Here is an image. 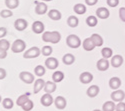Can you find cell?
<instances>
[{
  "label": "cell",
  "mask_w": 125,
  "mask_h": 111,
  "mask_svg": "<svg viewBox=\"0 0 125 111\" xmlns=\"http://www.w3.org/2000/svg\"><path fill=\"white\" fill-rule=\"evenodd\" d=\"M42 40L44 42L57 44L61 40V34L58 31H46L42 34Z\"/></svg>",
  "instance_id": "obj_1"
},
{
  "label": "cell",
  "mask_w": 125,
  "mask_h": 111,
  "mask_svg": "<svg viewBox=\"0 0 125 111\" xmlns=\"http://www.w3.org/2000/svg\"><path fill=\"white\" fill-rule=\"evenodd\" d=\"M66 44H67V46L70 47V48L76 49V48L80 47V45H81L82 43H81L80 38H79L77 35H75V34H70V35H68L67 38H66Z\"/></svg>",
  "instance_id": "obj_2"
},
{
  "label": "cell",
  "mask_w": 125,
  "mask_h": 111,
  "mask_svg": "<svg viewBox=\"0 0 125 111\" xmlns=\"http://www.w3.org/2000/svg\"><path fill=\"white\" fill-rule=\"evenodd\" d=\"M26 48V43L21 39H17L12 43L11 45V50L12 52L14 53H20V52H23Z\"/></svg>",
  "instance_id": "obj_3"
},
{
  "label": "cell",
  "mask_w": 125,
  "mask_h": 111,
  "mask_svg": "<svg viewBox=\"0 0 125 111\" xmlns=\"http://www.w3.org/2000/svg\"><path fill=\"white\" fill-rule=\"evenodd\" d=\"M41 53V50L38 48V47H31L29 48L28 50L24 52L23 54V57L25 59H31V58H37Z\"/></svg>",
  "instance_id": "obj_4"
},
{
  "label": "cell",
  "mask_w": 125,
  "mask_h": 111,
  "mask_svg": "<svg viewBox=\"0 0 125 111\" xmlns=\"http://www.w3.org/2000/svg\"><path fill=\"white\" fill-rule=\"evenodd\" d=\"M19 78L21 81H23L24 83L26 84H31V83H33L34 82V75L32 73H30L28 71H22V72H20L19 74Z\"/></svg>",
  "instance_id": "obj_5"
},
{
  "label": "cell",
  "mask_w": 125,
  "mask_h": 111,
  "mask_svg": "<svg viewBox=\"0 0 125 111\" xmlns=\"http://www.w3.org/2000/svg\"><path fill=\"white\" fill-rule=\"evenodd\" d=\"M111 99L114 102H121L125 99V92L120 89L114 90V91L111 93Z\"/></svg>",
  "instance_id": "obj_6"
},
{
  "label": "cell",
  "mask_w": 125,
  "mask_h": 111,
  "mask_svg": "<svg viewBox=\"0 0 125 111\" xmlns=\"http://www.w3.org/2000/svg\"><path fill=\"white\" fill-rule=\"evenodd\" d=\"M36 6H35V13L38 14V15H43L47 12L48 10V6L46 3H44L43 1L41 2H36L35 3Z\"/></svg>",
  "instance_id": "obj_7"
},
{
  "label": "cell",
  "mask_w": 125,
  "mask_h": 111,
  "mask_svg": "<svg viewBox=\"0 0 125 111\" xmlns=\"http://www.w3.org/2000/svg\"><path fill=\"white\" fill-rule=\"evenodd\" d=\"M27 26H28V23L23 18H18L14 22V27L17 31H23V30H25L27 28Z\"/></svg>",
  "instance_id": "obj_8"
},
{
  "label": "cell",
  "mask_w": 125,
  "mask_h": 111,
  "mask_svg": "<svg viewBox=\"0 0 125 111\" xmlns=\"http://www.w3.org/2000/svg\"><path fill=\"white\" fill-rule=\"evenodd\" d=\"M40 102H41V104H42L43 106L48 107V106H50V105H52L54 103V99H53V97H52L51 94L45 93L44 95H42V97H41Z\"/></svg>",
  "instance_id": "obj_9"
},
{
  "label": "cell",
  "mask_w": 125,
  "mask_h": 111,
  "mask_svg": "<svg viewBox=\"0 0 125 111\" xmlns=\"http://www.w3.org/2000/svg\"><path fill=\"white\" fill-rule=\"evenodd\" d=\"M58 65H59V62H58V60L55 57H48L45 60V66L50 70L56 69L58 67Z\"/></svg>",
  "instance_id": "obj_10"
},
{
  "label": "cell",
  "mask_w": 125,
  "mask_h": 111,
  "mask_svg": "<svg viewBox=\"0 0 125 111\" xmlns=\"http://www.w3.org/2000/svg\"><path fill=\"white\" fill-rule=\"evenodd\" d=\"M109 65H110L109 61L105 58L99 59L97 61V63H96V67H97V69L99 70V71H106V70L109 68Z\"/></svg>",
  "instance_id": "obj_11"
},
{
  "label": "cell",
  "mask_w": 125,
  "mask_h": 111,
  "mask_svg": "<svg viewBox=\"0 0 125 111\" xmlns=\"http://www.w3.org/2000/svg\"><path fill=\"white\" fill-rule=\"evenodd\" d=\"M54 104H55V107L59 110H62L64 109L67 105V101L66 99L63 97V96H57L55 99H54Z\"/></svg>",
  "instance_id": "obj_12"
},
{
  "label": "cell",
  "mask_w": 125,
  "mask_h": 111,
  "mask_svg": "<svg viewBox=\"0 0 125 111\" xmlns=\"http://www.w3.org/2000/svg\"><path fill=\"white\" fill-rule=\"evenodd\" d=\"M45 86V81L43 79L38 78L34 81V87H33V92L34 94H37L38 92H40L42 89H44Z\"/></svg>",
  "instance_id": "obj_13"
},
{
  "label": "cell",
  "mask_w": 125,
  "mask_h": 111,
  "mask_svg": "<svg viewBox=\"0 0 125 111\" xmlns=\"http://www.w3.org/2000/svg\"><path fill=\"white\" fill-rule=\"evenodd\" d=\"M79 80H80V82L83 83V84H88L93 80V75L90 72H87V71L82 72L79 76Z\"/></svg>",
  "instance_id": "obj_14"
},
{
  "label": "cell",
  "mask_w": 125,
  "mask_h": 111,
  "mask_svg": "<svg viewBox=\"0 0 125 111\" xmlns=\"http://www.w3.org/2000/svg\"><path fill=\"white\" fill-rule=\"evenodd\" d=\"M82 47L85 51H92L96 46L94 45V43H93L91 37H88V38L84 39V41L82 42Z\"/></svg>",
  "instance_id": "obj_15"
},
{
  "label": "cell",
  "mask_w": 125,
  "mask_h": 111,
  "mask_svg": "<svg viewBox=\"0 0 125 111\" xmlns=\"http://www.w3.org/2000/svg\"><path fill=\"white\" fill-rule=\"evenodd\" d=\"M44 24L43 22H41V21H34L33 24H32V31L36 34H40V33H42L44 32Z\"/></svg>",
  "instance_id": "obj_16"
},
{
  "label": "cell",
  "mask_w": 125,
  "mask_h": 111,
  "mask_svg": "<svg viewBox=\"0 0 125 111\" xmlns=\"http://www.w3.org/2000/svg\"><path fill=\"white\" fill-rule=\"evenodd\" d=\"M123 57L121 55H114L111 57V62L110 64L114 67V68H118L123 64Z\"/></svg>",
  "instance_id": "obj_17"
},
{
  "label": "cell",
  "mask_w": 125,
  "mask_h": 111,
  "mask_svg": "<svg viewBox=\"0 0 125 111\" xmlns=\"http://www.w3.org/2000/svg\"><path fill=\"white\" fill-rule=\"evenodd\" d=\"M99 91H100L99 86H97V85H91V86L87 89L86 94H87V96L90 97V98H94V97H96V96L99 94Z\"/></svg>",
  "instance_id": "obj_18"
},
{
  "label": "cell",
  "mask_w": 125,
  "mask_h": 111,
  "mask_svg": "<svg viewBox=\"0 0 125 111\" xmlns=\"http://www.w3.org/2000/svg\"><path fill=\"white\" fill-rule=\"evenodd\" d=\"M96 15L98 16V18L100 19H107L110 15V12L109 10L105 7H100L96 10Z\"/></svg>",
  "instance_id": "obj_19"
},
{
  "label": "cell",
  "mask_w": 125,
  "mask_h": 111,
  "mask_svg": "<svg viewBox=\"0 0 125 111\" xmlns=\"http://www.w3.org/2000/svg\"><path fill=\"white\" fill-rule=\"evenodd\" d=\"M121 86V79L119 77H112L109 80V87L113 90H117Z\"/></svg>",
  "instance_id": "obj_20"
},
{
  "label": "cell",
  "mask_w": 125,
  "mask_h": 111,
  "mask_svg": "<svg viewBox=\"0 0 125 111\" xmlns=\"http://www.w3.org/2000/svg\"><path fill=\"white\" fill-rule=\"evenodd\" d=\"M57 86H56V83L54 81H47L45 82V86H44V91L45 93H53L55 90H56Z\"/></svg>",
  "instance_id": "obj_21"
},
{
  "label": "cell",
  "mask_w": 125,
  "mask_h": 111,
  "mask_svg": "<svg viewBox=\"0 0 125 111\" xmlns=\"http://www.w3.org/2000/svg\"><path fill=\"white\" fill-rule=\"evenodd\" d=\"M48 17L54 21H57V20H60L61 19V12L58 11L57 9H51L50 11L48 12Z\"/></svg>",
  "instance_id": "obj_22"
},
{
  "label": "cell",
  "mask_w": 125,
  "mask_h": 111,
  "mask_svg": "<svg viewBox=\"0 0 125 111\" xmlns=\"http://www.w3.org/2000/svg\"><path fill=\"white\" fill-rule=\"evenodd\" d=\"M62 61H63V63L65 65H71V64L74 63L75 57H74V55H72L71 53H66L63 56V58H62Z\"/></svg>",
  "instance_id": "obj_23"
},
{
  "label": "cell",
  "mask_w": 125,
  "mask_h": 111,
  "mask_svg": "<svg viewBox=\"0 0 125 111\" xmlns=\"http://www.w3.org/2000/svg\"><path fill=\"white\" fill-rule=\"evenodd\" d=\"M73 10H74V12L78 15H82V14H84L86 12V6L84 4H81V3H77L74 5L73 7Z\"/></svg>",
  "instance_id": "obj_24"
},
{
  "label": "cell",
  "mask_w": 125,
  "mask_h": 111,
  "mask_svg": "<svg viewBox=\"0 0 125 111\" xmlns=\"http://www.w3.org/2000/svg\"><path fill=\"white\" fill-rule=\"evenodd\" d=\"M91 39H92V41H93V43H94L95 46L100 47V46L103 45V38L99 34H96V33L92 34L91 35Z\"/></svg>",
  "instance_id": "obj_25"
},
{
  "label": "cell",
  "mask_w": 125,
  "mask_h": 111,
  "mask_svg": "<svg viewBox=\"0 0 125 111\" xmlns=\"http://www.w3.org/2000/svg\"><path fill=\"white\" fill-rule=\"evenodd\" d=\"M116 108L114 101H106L102 106V111H114Z\"/></svg>",
  "instance_id": "obj_26"
},
{
  "label": "cell",
  "mask_w": 125,
  "mask_h": 111,
  "mask_svg": "<svg viewBox=\"0 0 125 111\" xmlns=\"http://www.w3.org/2000/svg\"><path fill=\"white\" fill-rule=\"evenodd\" d=\"M63 79H64V73L62 71H55L52 74V80H53L55 83L61 82Z\"/></svg>",
  "instance_id": "obj_27"
},
{
  "label": "cell",
  "mask_w": 125,
  "mask_h": 111,
  "mask_svg": "<svg viewBox=\"0 0 125 111\" xmlns=\"http://www.w3.org/2000/svg\"><path fill=\"white\" fill-rule=\"evenodd\" d=\"M78 23H79V20L76 16H69L68 19H67V24L68 26L72 27V28H75L78 26Z\"/></svg>",
  "instance_id": "obj_28"
},
{
  "label": "cell",
  "mask_w": 125,
  "mask_h": 111,
  "mask_svg": "<svg viewBox=\"0 0 125 111\" xmlns=\"http://www.w3.org/2000/svg\"><path fill=\"white\" fill-rule=\"evenodd\" d=\"M101 55L103 58H105V59H108V58H111L113 56V51H112V49L109 48V47H105V48H103L101 50Z\"/></svg>",
  "instance_id": "obj_29"
},
{
  "label": "cell",
  "mask_w": 125,
  "mask_h": 111,
  "mask_svg": "<svg viewBox=\"0 0 125 111\" xmlns=\"http://www.w3.org/2000/svg\"><path fill=\"white\" fill-rule=\"evenodd\" d=\"M5 5L10 10H11V9H15L19 5V0H5Z\"/></svg>",
  "instance_id": "obj_30"
},
{
  "label": "cell",
  "mask_w": 125,
  "mask_h": 111,
  "mask_svg": "<svg viewBox=\"0 0 125 111\" xmlns=\"http://www.w3.org/2000/svg\"><path fill=\"white\" fill-rule=\"evenodd\" d=\"M2 106L5 109H11L14 106V102L11 98H4L2 100Z\"/></svg>",
  "instance_id": "obj_31"
},
{
  "label": "cell",
  "mask_w": 125,
  "mask_h": 111,
  "mask_svg": "<svg viewBox=\"0 0 125 111\" xmlns=\"http://www.w3.org/2000/svg\"><path fill=\"white\" fill-rule=\"evenodd\" d=\"M46 72V70H45V67L42 66V65H37L35 68H34V74L38 77H41V76H43Z\"/></svg>",
  "instance_id": "obj_32"
},
{
  "label": "cell",
  "mask_w": 125,
  "mask_h": 111,
  "mask_svg": "<svg viewBox=\"0 0 125 111\" xmlns=\"http://www.w3.org/2000/svg\"><path fill=\"white\" fill-rule=\"evenodd\" d=\"M86 24L89 26V27H95L97 25V17L95 16H88L86 18Z\"/></svg>",
  "instance_id": "obj_33"
},
{
  "label": "cell",
  "mask_w": 125,
  "mask_h": 111,
  "mask_svg": "<svg viewBox=\"0 0 125 111\" xmlns=\"http://www.w3.org/2000/svg\"><path fill=\"white\" fill-rule=\"evenodd\" d=\"M27 100H29V94H22V95H20L18 98H17V101H16V104L18 106L21 107Z\"/></svg>",
  "instance_id": "obj_34"
},
{
  "label": "cell",
  "mask_w": 125,
  "mask_h": 111,
  "mask_svg": "<svg viewBox=\"0 0 125 111\" xmlns=\"http://www.w3.org/2000/svg\"><path fill=\"white\" fill-rule=\"evenodd\" d=\"M33 106H34L33 101L29 99V100H27V101L21 106V108H22L24 111H31V110H32V108H33Z\"/></svg>",
  "instance_id": "obj_35"
},
{
  "label": "cell",
  "mask_w": 125,
  "mask_h": 111,
  "mask_svg": "<svg viewBox=\"0 0 125 111\" xmlns=\"http://www.w3.org/2000/svg\"><path fill=\"white\" fill-rule=\"evenodd\" d=\"M52 52H53V49H52L51 46H43L42 47V50H41V53H42V55L44 56H50L52 54Z\"/></svg>",
  "instance_id": "obj_36"
},
{
  "label": "cell",
  "mask_w": 125,
  "mask_h": 111,
  "mask_svg": "<svg viewBox=\"0 0 125 111\" xmlns=\"http://www.w3.org/2000/svg\"><path fill=\"white\" fill-rule=\"evenodd\" d=\"M0 48H2V49H4L7 51V50L10 48V43H9L8 40H6L4 38H2L1 40H0Z\"/></svg>",
  "instance_id": "obj_37"
},
{
  "label": "cell",
  "mask_w": 125,
  "mask_h": 111,
  "mask_svg": "<svg viewBox=\"0 0 125 111\" xmlns=\"http://www.w3.org/2000/svg\"><path fill=\"white\" fill-rule=\"evenodd\" d=\"M12 15H13V13L10 9H4L0 12V16H1L2 18H8V17H11Z\"/></svg>",
  "instance_id": "obj_38"
},
{
  "label": "cell",
  "mask_w": 125,
  "mask_h": 111,
  "mask_svg": "<svg viewBox=\"0 0 125 111\" xmlns=\"http://www.w3.org/2000/svg\"><path fill=\"white\" fill-rule=\"evenodd\" d=\"M115 111H125V102H123V101L118 102V104L116 105Z\"/></svg>",
  "instance_id": "obj_39"
},
{
  "label": "cell",
  "mask_w": 125,
  "mask_h": 111,
  "mask_svg": "<svg viewBox=\"0 0 125 111\" xmlns=\"http://www.w3.org/2000/svg\"><path fill=\"white\" fill-rule=\"evenodd\" d=\"M109 7H116L119 4V0H106Z\"/></svg>",
  "instance_id": "obj_40"
},
{
  "label": "cell",
  "mask_w": 125,
  "mask_h": 111,
  "mask_svg": "<svg viewBox=\"0 0 125 111\" xmlns=\"http://www.w3.org/2000/svg\"><path fill=\"white\" fill-rule=\"evenodd\" d=\"M119 17L123 22H125V8L124 7H121L119 9Z\"/></svg>",
  "instance_id": "obj_41"
},
{
  "label": "cell",
  "mask_w": 125,
  "mask_h": 111,
  "mask_svg": "<svg viewBox=\"0 0 125 111\" xmlns=\"http://www.w3.org/2000/svg\"><path fill=\"white\" fill-rule=\"evenodd\" d=\"M7 34V29L5 27H0V39H2Z\"/></svg>",
  "instance_id": "obj_42"
},
{
  "label": "cell",
  "mask_w": 125,
  "mask_h": 111,
  "mask_svg": "<svg viewBox=\"0 0 125 111\" xmlns=\"http://www.w3.org/2000/svg\"><path fill=\"white\" fill-rule=\"evenodd\" d=\"M7 57V51L2 48H0V59H4Z\"/></svg>",
  "instance_id": "obj_43"
},
{
  "label": "cell",
  "mask_w": 125,
  "mask_h": 111,
  "mask_svg": "<svg viewBox=\"0 0 125 111\" xmlns=\"http://www.w3.org/2000/svg\"><path fill=\"white\" fill-rule=\"evenodd\" d=\"M6 77V70L3 68H0V80H2Z\"/></svg>",
  "instance_id": "obj_44"
},
{
  "label": "cell",
  "mask_w": 125,
  "mask_h": 111,
  "mask_svg": "<svg viewBox=\"0 0 125 111\" xmlns=\"http://www.w3.org/2000/svg\"><path fill=\"white\" fill-rule=\"evenodd\" d=\"M98 2V0H85V3L89 6H93V5H95L96 3Z\"/></svg>",
  "instance_id": "obj_45"
},
{
  "label": "cell",
  "mask_w": 125,
  "mask_h": 111,
  "mask_svg": "<svg viewBox=\"0 0 125 111\" xmlns=\"http://www.w3.org/2000/svg\"><path fill=\"white\" fill-rule=\"evenodd\" d=\"M42 1L44 2V1H46V2H48V1H52V0H42Z\"/></svg>",
  "instance_id": "obj_46"
},
{
  "label": "cell",
  "mask_w": 125,
  "mask_h": 111,
  "mask_svg": "<svg viewBox=\"0 0 125 111\" xmlns=\"http://www.w3.org/2000/svg\"><path fill=\"white\" fill-rule=\"evenodd\" d=\"M93 111H102V110H99V109H94Z\"/></svg>",
  "instance_id": "obj_47"
},
{
  "label": "cell",
  "mask_w": 125,
  "mask_h": 111,
  "mask_svg": "<svg viewBox=\"0 0 125 111\" xmlns=\"http://www.w3.org/2000/svg\"><path fill=\"white\" fill-rule=\"evenodd\" d=\"M0 102H2V98H1V96H0Z\"/></svg>",
  "instance_id": "obj_48"
}]
</instances>
